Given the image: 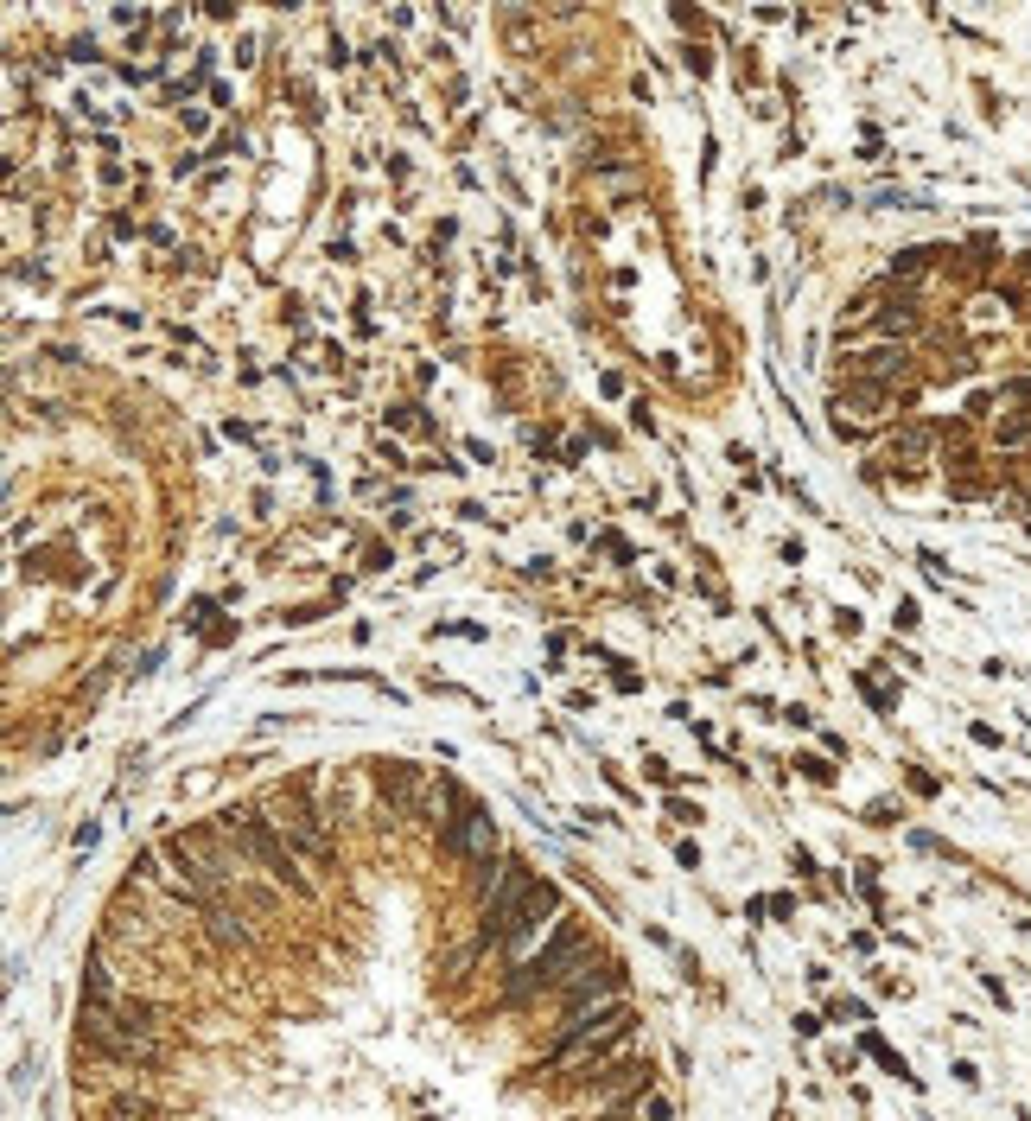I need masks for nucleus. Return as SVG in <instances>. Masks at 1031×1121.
Here are the masks:
<instances>
[{"instance_id":"f257e3e1","label":"nucleus","mask_w":1031,"mask_h":1121,"mask_svg":"<svg viewBox=\"0 0 1031 1121\" xmlns=\"http://www.w3.org/2000/svg\"><path fill=\"white\" fill-rule=\"evenodd\" d=\"M631 1026H637V1013L624 1007V1000H618V1007L586 1013V1020H567V1026H561V1039H554V1051H548L554 1071H561L567 1083H580L586 1071H599L611 1051L631 1039Z\"/></svg>"},{"instance_id":"f03ea898","label":"nucleus","mask_w":1031,"mask_h":1121,"mask_svg":"<svg viewBox=\"0 0 1031 1121\" xmlns=\"http://www.w3.org/2000/svg\"><path fill=\"white\" fill-rule=\"evenodd\" d=\"M586 956H592V943H586L573 924H561V930H554V943H548V950H529V956H522L510 975H503V994H510L516 1007H522V1000H535L541 988H561V981H567L573 969H580Z\"/></svg>"},{"instance_id":"7ed1b4c3","label":"nucleus","mask_w":1031,"mask_h":1121,"mask_svg":"<svg viewBox=\"0 0 1031 1121\" xmlns=\"http://www.w3.org/2000/svg\"><path fill=\"white\" fill-rule=\"evenodd\" d=\"M535 892H541V879L522 867V860H503L497 879H491V899H484V924H478V937H484V943H510L516 930H522V918H529Z\"/></svg>"},{"instance_id":"20e7f679","label":"nucleus","mask_w":1031,"mask_h":1121,"mask_svg":"<svg viewBox=\"0 0 1031 1121\" xmlns=\"http://www.w3.org/2000/svg\"><path fill=\"white\" fill-rule=\"evenodd\" d=\"M446 803H452V816H440V848L452 854V860H491L497 854V822H491V809L484 803H471V797H459V790L446 784Z\"/></svg>"},{"instance_id":"39448f33","label":"nucleus","mask_w":1031,"mask_h":1121,"mask_svg":"<svg viewBox=\"0 0 1031 1121\" xmlns=\"http://www.w3.org/2000/svg\"><path fill=\"white\" fill-rule=\"evenodd\" d=\"M561 994H567V1020H586V1013H599V1007H618L624 1000V969L611 956H599L592 950L580 969H573L567 981H561ZM561 1020V1026H567Z\"/></svg>"},{"instance_id":"423d86ee","label":"nucleus","mask_w":1031,"mask_h":1121,"mask_svg":"<svg viewBox=\"0 0 1031 1121\" xmlns=\"http://www.w3.org/2000/svg\"><path fill=\"white\" fill-rule=\"evenodd\" d=\"M223 835H236V848H249V854L261 860V867H268L274 879H281L287 892H300V899L312 892V879H306L300 867H293V854H287V848H281V841H274L268 829H261V822H249V816H236V809H230V816H223Z\"/></svg>"},{"instance_id":"0eeeda50","label":"nucleus","mask_w":1031,"mask_h":1121,"mask_svg":"<svg viewBox=\"0 0 1031 1121\" xmlns=\"http://www.w3.org/2000/svg\"><path fill=\"white\" fill-rule=\"evenodd\" d=\"M904 376H911V351L904 344H872V351L847 357V383H860V389H891Z\"/></svg>"},{"instance_id":"6e6552de","label":"nucleus","mask_w":1031,"mask_h":1121,"mask_svg":"<svg viewBox=\"0 0 1031 1121\" xmlns=\"http://www.w3.org/2000/svg\"><path fill=\"white\" fill-rule=\"evenodd\" d=\"M580 1083H592L599 1096H643V1090H656V1064L650 1058H605Z\"/></svg>"},{"instance_id":"1a4fd4ad","label":"nucleus","mask_w":1031,"mask_h":1121,"mask_svg":"<svg viewBox=\"0 0 1031 1121\" xmlns=\"http://www.w3.org/2000/svg\"><path fill=\"white\" fill-rule=\"evenodd\" d=\"M923 446H930V427H904V434L885 446V459H891V465H904V472H917Z\"/></svg>"},{"instance_id":"9d476101","label":"nucleus","mask_w":1031,"mask_h":1121,"mask_svg":"<svg viewBox=\"0 0 1031 1121\" xmlns=\"http://www.w3.org/2000/svg\"><path fill=\"white\" fill-rule=\"evenodd\" d=\"M376 778H382V790H389V797H395V803H408V797H414V790H421V778H414V771H408V765H382V771H376Z\"/></svg>"},{"instance_id":"9b49d317","label":"nucleus","mask_w":1031,"mask_h":1121,"mask_svg":"<svg viewBox=\"0 0 1031 1121\" xmlns=\"http://www.w3.org/2000/svg\"><path fill=\"white\" fill-rule=\"evenodd\" d=\"M631 1115H637V1121H675V1102L662 1096V1090H643V1096L631 1102Z\"/></svg>"},{"instance_id":"f8f14e48","label":"nucleus","mask_w":1031,"mask_h":1121,"mask_svg":"<svg viewBox=\"0 0 1031 1121\" xmlns=\"http://www.w3.org/2000/svg\"><path fill=\"white\" fill-rule=\"evenodd\" d=\"M796 765H802V778H815V784H828V778H834V765H828V758H815V752H802Z\"/></svg>"}]
</instances>
